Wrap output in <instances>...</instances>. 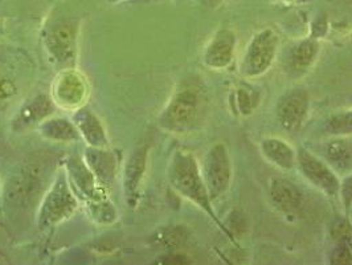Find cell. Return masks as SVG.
Instances as JSON below:
<instances>
[{
	"label": "cell",
	"instance_id": "cell-1",
	"mask_svg": "<svg viewBox=\"0 0 352 265\" xmlns=\"http://www.w3.org/2000/svg\"><path fill=\"white\" fill-rule=\"evenodd\" d=\"M168 180L176 193L191 200L203 211L207 212L219 224V227L227 233L226 227L217 220V216L213 211L211 198L208 195L204 178L192 153L183 149L176 150L170 160Z\"/></svg>",
	"mask_w": 352,
	"mask_h": 265
},
{
	"label": "cell",
	"instance_id": "cell-2",
	"mask_svg": "<svg viewBox=\"0 0 352 265\" xmlns=\"http://www.w3.org/2000/svg\"><path fill=\"white\" fill-rule=\"evenodd\" d=\"M206 96L196 84H183L159 117V125L171 133L184 134L200 124L206 110Z\"/></svg>",
	"mask_w": 352,
	"mask_h": 265
},
{
	"label": "cell",
	"instance_id": "cell-3",
	"mask_svg": "<svg viewBox=\"0 0 352 265\" xmlns=\"http://www.w3.org/2000/svg\"><path fill=\"white\" fill-rule=\"evenodd\" d=\"M78 203L73 194L71 184L65 174H60L54 179L50 191L41 200L38 211V227L47 230L60 224L71 218L77 210Z\"/></svg>",
	"mask_w": 352,
	"mask_h": 265
},
{
	"label": "cell",
	"instance_id": "cell-4",
	"mask_svg": "<svg viewBox=\"0 0 352 265\" xmlns=\"http://www.w3.org/2000/svg\"><path fill=\"white\" fill-rule=\"evenodd\" d=\"M80 23L76 19H65L54 23L44 37L47 52L54 61L60 64H69L77 51Z\"/></svg>",
	"mask_w": 352,
	"mask_h": 265
},
{
	"label": "cell",
	"instance_id": "cell-5",
	"mask_svg": "<svg viewBox=\"0 0 352 265\" xmlns=\"http://www.w3.org/2000/svg\"><path fill=\"white\" fill-rule=\"evenodd\" d=\"M203 178L212 202L228 191L232 180V167L228 150L223 143L214 145L207 153Z\"/></svg>",
	"mask_w": 352,
	"mask_h": 265
},
{
	"label": "cell",
	"instance_id": "cell-6",
	"mask_svg": "<svg viewBox=\"0 0 352 265\" xmlns=\"http://www.w3.org/2000/svg\"><path fill=\"white\" fill-rule=\"evenodd\" d=\"M89 84L84 74L76 70L61 72L52 88L53 103L65 110H77L88 100Z\"/></svg>",
	"mask_w": 352,
	"mask_h": 265
},
{
	"label": "cell",
	"instance_id": "cell-7",
	"mask_svg": "<svg viewBox=\"0 0 352 265\" xmlns=\"http://www.w3.org/2000/svg\"><path fill=\"white\" fill-rule=\"evenodd\" d=\"M278 37L272 30H264L254 36L248 45L243 71L249 77L261 76L267 71L276 57Z\"/></svg>",
	"mask_w": 352,
	"mask_h": 265
},
{
	"label": "cell",
	"instance_id": "cell-8",
	"mask_svg": "<svg viewBox=\"0 0 352 265\" xmlns=\"http://www.w3.org/2000/svg\"><path fill=\"white\" fill-rule=\"evenodd\" d=\"M297 163L300 165L303 177L313 183L318 190L329 196L339 194L340 180L336 177L331 166L317 158L306 150H300L297 154Z\"/></svg>",
	"mask_w": 352,
	"mask_h": 265
},
{
	"label": "cell",
	"instance_id": "cell-9",
	"mask_svg": "<svg viewBox=\"0 0 352 265\" xmlns=\"http://www.w3.org/2000/svg\"><path fill=\"white\" fill-rule=\"evenodd\" d=\"M309 101L310 98L305 89H293L286 93L277 109L280 124L289 131L298 130L307 117Z\"/></svg>",
	"mask_w": 352,
	"mask_h": 265
},
{
	"label": "cell",
	"instance_id": "cell-10",
	"mask_svg": "<svg viewBox=\"0 0 352 265\" xmlns=\"http://www.w3.org/2000/svg\"><path fill=\"white\" fill-rule=\"evenodd\" d=\"M236 47V36L228 30H220L213 36L204 52V63L212 70H223L228 67L233 59Z\"/></svg>",
	"mask_w": 352,
	"mask_h": 265
},
{
	"label": "cell",
	"instance_id": "cell-11",
	"mask_svg": "<svg viewBox=\"0 0 352 265\" xmlns=\"http://www.w3.org/2000/svg\"><path fill=\"white\" fill-rule=\"evenodd\" d=\"M72 121L76 126L78 134L87 141L90 147L105 149L109 143L105 127L102 126L96 114H93L90 110L82 106L74 110Z\"/></svg>",
	"mask_w": 352,
	"mask_h": 265
},
{
	"label": "cell",
	"instance_id": "cell-12",
	"mask_svg": "<svg viewBox=\"0 0 352 265\" xmlns=\"http://www.w3.org/2000/svg\"><path fill=\"white\" fill-rule=\"evenodd\" d=\"M53 100L48 96L40 94L32 98L30 103L21 107L16 118L14 120V129L15 130H24L30 126L41 124L45 118L51 117L53 112Z\"/></svg>",
	"mask_w": 352,
	"mask_h": 265
},
{
	"label": "cell",
	"instance_id": "cell-13",
	"mask_svg": "<svg viewBox=\"0 0 352 265\" xmlns=\"http://www.w3.org/2000/svg\"><path fill=\"white\" fill-rule=\"evenodd\" d=\"M85 163L104 187L111 184L117 169V160L113 153L107 151L106 147L100 149L89 146L85 153Z\"/></svg>",
	"mask_w": 352,
	"mask_h": 265
},
{
	"label": "cell",
	"instance_id": "cell-14",
	"mask_svg": "<svg viewBox=\"0 0 352 265\" xmlns=\"http://www.w3.org/2000/svg\"><path fill=\"white\" fill-rule=\"evenodd\" d=\"M270 199L273 206L285 213H293L300 209L302 194L286 179H273L270 183Z\"/></svg>",
	"mask_w": 352,
	"mask_h": 265
},
{
	"label": "cell",
	"instance_id": "cell-15",
	"mask_svg": "<svg viewBox=\"0 0 352 265\" xmlns=\"http://www.w3.org/2000/svg\"><path fill=\"white\" fill-rule=\"evenodd\" d=\"M265 158L282 170H292L297 165L294 149L280 138H266L260 145Z\"/></svg>",
	"mask_w": 352,
	"mask_h": 265
},
{
	"label": "cell",
	"instance_id": "cell-16",
	"mask_svg": "<svg viewBox=\"0 0 352 265\" xmlns=\"http://www.w3.org/2000/svg\"><path fill=\"white\" fill-rule=\"evenodd\" d=\"M38 133L45 140L52 142H72L78 138V131L73 121L64 117H48L38 124Z\"/></svg>",
	"mask_w": 352,
	"mask_h": 265
},
{
	"label": "cell",
	"instance_id": "cell-17",
	"mask_svg": "<svg viewBox=\"0 0 352 265\" xmlns=\"http://www.w3.org/2000/svg\"><path fill=\"white\" fill-rule=\"evenodd\" d=\"M147 165V149L141 147L131 154L124 166V190L133 196L138 191Z\"/></svg>",
	"mask_w": 352,
	"mask_h": 265
},
{
	"label": "cell",
	"instance_id": "cell-18",
	"mask_svg": "<svg viewBox=\"0 0 352 265\" xmlns=\"http://www.w3.org/2000/svg\"><path fill=\"white\" fill-rule=\"evenodd\" d=\"M324 157L333 170L346 174L352 170V145L344 140L329 142L324 147Z\"/></svg>",
	"mask_w": 352,
	"mask_h": 265
},
{
	"label": "cell",
	"instance_id": "cell-19",
	"mask_svg": "<svg viewBox=\"0 0 352 265\" xmlns=\"http://www.w3.org/2000/svg\"><path fill=\"white\" fill-rule=\"evenodd\" d=\"M318 50L319 47L316 40L307 39L300 41L290 56V65L293 71L300 73L307 71L317 59Z\"/></svg>",
	"mask_w": 352,
	"mask_h": 265
},
{
	"label": "cell",
	"instance_id": "cell-20",
	"mask_svg": "<svg viewBox=\"0 0 352 265\" xmlns=\"http://www.w3.org/2000/svg\"><path fill=\"white\" fill-rule=\"evenodd\" d=\"M324 131L333 137L352 136V110L335 114L324 124Z\"/></svg>",
	"mask_w": 352,
	"mask_h": 265
},
{
	"label": "cell",
	"instance_id": "cell-21",
	"mask_svg": "<svg viewBox=\"0 0 352 265\" xmlns=\"http://www.w3.org/2000/svg\"><path fill=\"white\" fill-rule=\"evenodd\" d=\"M188 233L184 227H168L160 231L157 235V242L170 251H176L187 242Z\"/></svg>",
	"mask_w": 352,
	"mask_h": 265
},
{
	"label": "cell",
	"instance_id": "cell-22",
	"mask_svg": "<svg viewBox=\"0 0 352 265\" xmlns=\"http://www.w3.org/2000/svg\"><path fill=\"white\" fill-rule=\"evenodd\" d=\"M260 96L257 92H254L253 89L243 88L237 89L236 92V104L239 107V112L243 116H249L250 113L254 112V109L258 106Z\"/></svg>",
	"mask_w": 352,
	"mask_h": 265
},
{
	"label": "cell",
	"instance_id": "cell-23",
	"mask_svg": "<svg viewBox=\"0 0 352 265\" xmlns=\"http://www.w3.org/2000/svg\"><path fill=\"white\" fill-rule=\"evenodd\" d=\"M331 235L338 244H346L349 247L352 246V227L346 220L335 222L331 230Z\"/></svg>",
	"mask_w": 352,
	"mask_h": 265
},
{
	"label": "cell",
	"instance_id": "cell-24",
	"mask_svg": "<svg viewBox=\"0 0 352 265\" xmlns=\"http://www.w3.org/2000/svg\"><path fill=\"white\" fill-rule=\"evenodd\" d=\"M226 230H227V235L229 239L233 240V236L230 233V231H234L236 235H240L241 232L245 231V219L244 215L240 211L230 212L228 216V223L226 224Z\"/></svg>",
	"mask_w": 352,
	"mask_h": 265
},
{
	"label": "cell",
	"instance_id": "cell-25",
	"mask_svg": "<svg viewBox=\"0 0 352 265\" xmlns=\"http://www.w3.org/2000/svg\"><path fill=\"white\" fill-rule=\"evenodd\" d=\"M16 94L15 84L4 76H0V107L7 105Z\"/></svg>",
	"mask_w": 352,
	"mask_h": 265
},
{
	"label": "cell",
	"instance_id": "cell-26",
	"mask_svg": "<svg viewBox=\"0 0 352 265\" xmlns=\"http://www.w3.org/2000/svg\"><path fill=\"white\" fill-rule=\"evenodd\" d=\"M331 263L334 264H352L351 247L346 244H338L331 256Z\"/></svg>",
	"mask_w": 352,
	"mask_h": 265
},
{
	"label": "cell",
	"instance_id": "cell-27",
	"mask_svg": "<svg viewBox=\"0 0 352 265\" xmlns=\"http://www.w3.org/2000/svg\"><path fill=\"white\" fill-rule=\"evenodd\" d=\"M339 194L342 195L344 207L349 210L352 206V174L344 178V180L340 183Z\"/></svg>",
	"mask_w": 352,
	"mask_h": 265
}]
</instances>
